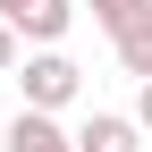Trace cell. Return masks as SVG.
<instances>
[{
    "label": "cell",
    "mask_w": 152,
    "mask_h": 152,
    "mask_svg": "<svg viewBox=\"0 0 152 152\" xmlns=\"http://www.w3.org/2000/svg\"><path fill=\"white\" fill-rule=\"evenodd\" d=\"M17 93H26V110H59L85 93V68L68 59V51H26V68H17Z\"/></svg>",
    "instance_id": "1"
},
{
    "label": "cell",
    "mask_w": 152,
    "mask_h": 152,
    "mask_svg": "<svg viewBox=\"0 0 152 152\" xmlns=\"http://www.w3.org/2000/svg\"><path fill=\"white\" fill-rule=\"evenodd\" d=\"M68 26H76V0H34V9L17 17V42H34V51H59V42H68Z\"/></svg>",
    "instance_id": "2"
},
{
    "label": "cell",
    "mask_w": 152,
    "mask_h": 152,
    "mask_svg": "<svg viewBox=\"0 0 152 152\" xmlns=\"http://www.w3.org/2000/svg\"><path fill=\"white\" fill-rule=\"evenodd\" d=\"M76 152H144V127L118 118V110H93V118L76 127Z\"/></svg>",
    "instance_id": "3"
},
{
    "label": "cell",
    "mask_w": 152,
    "mask_h": 152,
    "mask_svg": "<svg viewBox=\"0 0 152 152\" xmlns=\"http://www.w3.org/2000/svg\"><path fill=\"white\" fill-rule=\"evenodd\" d=\"M9 152H76V135L51 118V110H17L9 118Z\"/></svg>",
    "instance_id": "4"
},
{
    "label": "cell",
    "mask_w": 152,
    "mask_h": 152,
    "mask_svg": "<svg viewBox=\"0 0 152 152\" xmlns=\"http://www.w3.org/2000/svg\"><path fill=\"white\" fill-rule=\"evenodd\" d=\"M85 9H93V26H102L110 42H127V34L152 17V0H85Z\"/></svg>",
    "instance_id": "5"
},
{
    "label": "cell",
    "mask_w": 152,
    "mask_h": 152,
    "mask_svg": "<svg viewBox=\"0 0 152 152\" xmlns=\"http://www.w3.org/2000/svg\"><path fill=\"white\" fill-rule=\"evenodd\" d=\"M118 68L135 76V85H152V17H144V26H135V34L118 42Z\"/></svg>",
    "instance_id": "6"
},
{
    "label": "cell",
    "mask_w": 152,
    "mask_h": 152,
    "mask_svg": "<svg viewBox=\"0 0 152 152\" xmlns=\"http://www.w3.org/2000/svg\"><path fill=\"white\" fill-rule=\"evenodd\" d=\"M17 68H26V51H17V26L0 17V76H17Z\"/></svg>",
    "instance_id": "7"
},
{
    "label": "cell",
    "mask_w": 152,
    "mask_h": 152,
    "mask_svg": "<svg viewBox=\"0 0 152 152\" xmlns=\"http://www.w3.org/2000/svg\"><path fill=\"white\" fill-rule=\"evenodd\" d=\"M127 118H135L144 135H152V85H135V110H127Z\"/></svg>",
    "instance_id": "8"
},
{
    "label": "cell",
    "mask_w": 152,
    "mask_h": 152,
    "mask_svg": "<svg viewBox=\"0 0 152 152\" xmlns=\"http://www.w3.org/2000/svg\"><path fill=\"white\" fill-rule=\"evenodd\" d=\"M26 9H34V0H0V17H9V26H17V17H26Z\"/></svg>",
    "instance_id": "9"
},
{
    "label": "cell",
    "mask_w": 152,
    "mask_h": 152,
    "mask_svg": "<svg viewBox=\"0 0 152 152\" xmlns=\"http://www.w3.org/2000/svg\"><path fill=\"white\" fill-rule=\"evenodd\" d=\"M0 152H9V118H0Z\"/></svg>",
    "instance_id": "10"
}]
</instances>
